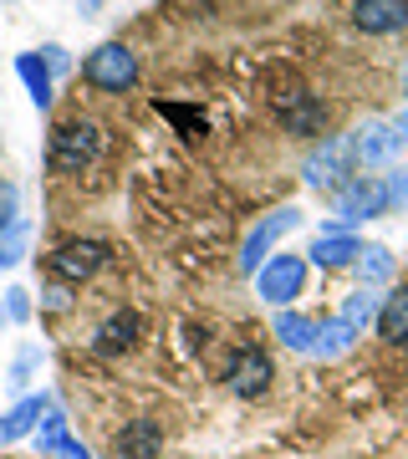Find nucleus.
<instances>
[{"label": "nucleus", "instance_id": "2eb2a0df", "mask_svg": "<svg viewBox=\"0 0 408 459\" xmlns=\"http://www.w3.org/2000/svg\"><path fill=\"white\" fill-rule=\"evenodd\" d=\"M307 255L322 265V271H337V265H352V261H358L362 246H358V235H352V230H343V235H317Z\"/></svg>", "mask_w": 408, "mask_h": 459}, {"label": "nucleus", "instance_id": "c756f323", "mask_svg": "<svg viewBox=\"0 0 408 459\" xmlns=\"http://www.w3.org/2000/svg\"><path fill=\"white\" fill-rule=\"evenodd\" d=\"M5 322H11V316H5V307H0V327H5Z\"/></svg>", "mask_w": 408, "mask_h": 459}, {"label": "nucleus", "instance_id": "a211bd4d", "mask_svg": "<svg viewBox=\"0 0 408 459\" xmlns=\"http://www.w3.org/2000/svg\"><path fill=\"white\" fill-rule=\"evenodd\" d=\"M16 72H21V82H26V92H31V102L47 113L51 108V66H47V56H41V51H21Z\"/></svg>", "mask_w": 408, "mask_h": 459}, {"label": "nucleus", "instance_id": "c85d7f7f", "mask_svg": "<svg viewBox=\"0 0 408 459\" xmlns=\"http://www.w3.org/2000/svg\"><path fill=\"white\" fill-rule=\"evenodd\" d=\"M393 133H398V148H408V108L393 117Z\"/></svg>", "mask_w": 408, "mask_h": 459}, {"label": "nucleus", "instance_id": "cd10ccee", "mask_svg": "<svg viewBox=\"0 0 408 459\" xmlns=\"http://www.w3.org/2000/svg\"><path fill=\"white\" fill-rule=\"evenodd\" d=\"M66 301H72V296H66V286H51V291H47V307H51V312H66Z\"/></svg>", "mask_w": 408, "mask_h": 459}, {"label": "nucleus", "instance_id": "aec40b11", "mask_svg": "<svg viewBox=\"0 0 408 459\" xmlns=\"http://www.w3.org/2000/svg\"><path fill=\"white\" fill-rule=\"evenodd\" d=\"M276 337H281V347H291V352H307V358H311L317 322H311V316H296V312H281L276 316Z\"/></svg>", "mask_w": 408, "mask_h": 459}, {"label": "nucleus", "instance_id": "6ab92c4d", "mask_svg": "<svg viewBox=\"0 0 408 459\" xmlns=\"http://www.w3.org/2000/svg\"><path fill=\"white\" fill-rule=\"evenodd\" d=\"M358 342V332L347 327L343 316H326V322H317V342H311V358H343L347 347Z\"/></svg>", "mask_w": 408, "mask_h": 459}, {"label": "nucleus", "instance_id": "a878e982", "mask_svg": "<svg viewBox=\"0 0 408 459\" xmlns=\"http://www.w3.org/2000/svg\"><path fill=\"white\" fill-rule=\"evenodd\" d=\"M5 316H11V322H26V316H31V291L11 286V291H5Z\"/></svg>", "mask_w": 408, "mask_h": 459}, {"label": "nucleus", "instance_id": "39448f33", "mask_svg": "<svg viewBox=\"0 0 408 459\" xmlns=\"http://www.w3.org/2000/svg\"><path fill=\"white\" fill-rule=\"evenodd\" d=\"M352 138H326V143H317L307 153V164H301V179L311 184V189H343L347 179H352Z\"/></svg>", "mask_w": 408, "mask_h": 459}, {"label": "nucleus", "instance_id": "7ed1b4c3", "mask_svg": "<svg viewBox=\"0 0 408 459\" xmlns=\"http://www.w3.org/2000/svg\"><path fill=\"white\" fill-rule=\"evenodd\" d=\"M296 225H301V210H296V204H281V210H271L265 220H256L250 235H245V246H240V271L245 276H256V271L271 261V250H276Z\"/></svg>", "mask_w": 408, "mask_h": 459}, {"label": "nucleus", "instance_id": "7c9ffc66", "mask_svg": "<svg viewBox=\"0 0 408 459\" xmlns=\"http://www.w3.org/2000/svg\"><path fill=\"white\" fill-rule=\"evenodd\" d=\"M92 5H98V0H92Z\"/></svg>", "mask_w": 408, "mask_h": 459}, {"label": "nucleus", "instance_id": "423d86ee", "mask_svg": "<svg viewBox=\"0 0 408 459\" xmlns=\"http://www.w3.org/2000/svg\"><path fill=\"white\" fill-rule=\"evenodd\" d=\"M301 281H307V261H301V255H271V261L256 271V291H261V301H271V307H286V301L301 296Z\"/></svg>", "mask_w": 408, "mask_h": 459}, {"label": "nucleus", "instance_id": "4468645a", "mask_svg": "<svg viewBox=\"0 0 408 459\" xmlns=\"http://www.w3.org/2000/svg\"><path fill=\"white\" fill-rule=\"evenodd\" d=\"M41 413H51V398H47V394L21 398L16 409L0 413V449H5V444H16V439H26V434L41 424Z\"/></svg>", "mask_w": 408, "mask_h": 459}, {"label": "nucleus", "instance_id": "ddd939ff", "mask_svg": "<svg viewBox=\"0 0 408 459\" xmlns=\"http://www.w3.org/2000/svg\"><path fill=\"white\" fill-rule=\"evenodd\" d=\"M159 449H163L159 419H133V424L117 434V444H113L117 459H159Z\"/></svg>", "mask_w": 408, "mask_h": 459}, {"label": "nucleus", "instance_id": "9b49d317", "mask_svg": "<svg viewBox=\"0 0 408 459\" xmlns=\"http://www.w3.org/2000/svg\"><path fill=\"white\" fill-rule=\"evenodd\" d=\"M230 388L240 398H256L271 388V358H265L261 347H245L240 358L230 362Z\"/></svg>", "mask_w": 408, "mask_h": 459}, {"label": "nucleus", "instance_id": "1a4fd4ad", "mask_svg": "<svg viewBox=\"0 0 408 459\" xmlns=\"http://www.w3.org/2000/svg\"><path fill=\"white\" fill-rule=\"evenodd\" d=\"M352 21L368 36H393L408 26V0H358L352 5Z\"/></svg>", "mask_w": 408, "mask_h": 459}, {"label": "nucleus", "instance_id": "4be33fe9", "mask_svg": "<svg viewBox=\"0 0 408 459\" xmlns=\"http://www.w3.org/2000/svg\"><path fill=\"white\" fill-rule=\"evenodd\" d=\"M352 265H358V276L368 281V286H383V281L393 276V265H398V261H393L388 246H362V255Z\"/></svg>", "mask_w": 408, "mask_h": 459}, {"label": "nucleus", "instance_id": "f257e3e1", "mask_svg": "<svg viewBox=\"0 0 408 459\" xmlns=\"http://www.w3.org/2000/svg\"><path fill=\"white\" fill-rule=\"evenodd\" d=\"M393 204V189L388 179H378V174H352V179L332 195V210H337V220H332V230H322V235H343L347 225H358V220H373V214H383Z\"/></svg>", "mask_w": 408, "mask_h": 459}, {"label": "nucleus", "instance_id": "0eeeda50", "mask_svg": "<svg viewBox=\"0 0 408 459\" xmlns=\"http://www.w3.org/2000/svg\"><path fill=\"white\" fill-rule=\"evenodd\" d=\"M102 265H108V246L102 240H66V246L51 250V276H62V281H87V276H98Z\"/></svg>", "mask_w": 408, "mask_h": 459}, {"label": "nucleus", "instance_id": "6e6552de", "mask_svg": "<svg viewBox=\"0 0 408 459\" xmlns=\"http://www.w3.org/2000/svg\"><path fill=\"white\" fill-rule=\"evenodd\" d=\"M276 117L286 123V133H322L326 128V102L307 87H286L276 92Z\"/></svg>", "mask_w": 408, "mask_h": 459}, {"label": "nucleus", "instance_id": "bb28decb", "mask_svg": "<svg viewBox=\"0 0 408 459\" xmlns=\"http://www.w3.org/2000/svg\"><path fill=\"white\" fill-rule=\"evenodd\" d=\"M41 56H47L51 72H66V66H72V62H66V51H62V47H41Z\"/></svg>", "mask_w": 408, "mask_h": 459}, {"label": "nucleus", "instance_id": "393cba45", "mask_svg": "<svg viewBox=\"0 0 408 459\" xmlns=\"http://www.w3.org/2000/svg\"><path fill=\"white\" fill-rule=\"evenodd\" d=\"M21 220V189L11 179H0V230H11Z\"/></svg>", "mask_w": 408, "mask_h": 459}, {"label": "nucleus", "instance_id": "b1692460", "mask_svg": "<svg viewBox=\"0 0 408 459\" xmlns=\"http://www.w3.org/2000/svg\"><path fill=\"white\" fill-rule=\"evenodd\" d=\"M36 368H41V347L31 342V347H21V358H16V368H11V377H5V383H11V388H26Z\"/></svg>", "mask_w": 408, "mask_h": 459}, {"label": "nucleus", "instance_id": "f8f14e48", "mask_svg": "<svg viewBox=\"0 0 408 459\" xmlns=\"http://www.w3.org/2000/svg\"><path fill=\"white\" fill-rule=\"evenodd\" d=\"M36 449H41V459H87V449H82V444L72 439V429H66V413L56 409V403H51V413L41 419Z\"/></svg>", "mask_w": 408, "mask_h": 459}, {"label": "nucleus", "instance_id": "f03ea898", "mask_svg": "<svg viewBox=\"0 0 408 459\" xmlns=\"http://www.w3.org/2000/svg\"><path fill=\"white\" fill-rule=\"evenodd\" d=\"M102 148V133L92 117H66L62 128L51 133V148H47V164L56 169V174H82V169L98 159Z\"/></svg>", "mask_w": 408, "mask_h": 459}, {"label": "nucleus", "instance_id": "20e7f679", "mask_svg": "<svg viewBox=\"0 0 408 459\" xmlns=\"http://www.w3.org/2000/svg\"><path fill=\"white\" fill-rule=\"evenodd\" d=\"M82 82L98 87V92H128L138 82V56L123 41H108V47H98L82 62Z\"/></svg>", "mask_w": 408, "mask_h": 459}, {"label": "nucleus", "instance_id": "dca6fc26", "mask_svg": "<svg viewBox=\"0 0 408 459\" xmlns=\"http://www.w3.org/2000/svg\"><path fill=\"white\" fill-rule=\"evenodd\" d=\"M378 337L393 347H408V286L383 296V312H378Z\"/></svg>", "mask_w": 408, "mask_h": 459}, {"label": "nucleus", "instance_id": "9d476101", "mask_svg": "<svg viewBox=\"0 0 408 459\" xmlns=\"http://www.w3.org/2000/svg\"><path fill=\"white\" fill-rule=\"evenodd\" d=\"M393 153H398V133H393V123H362L358 133H352V159L368 169L388 164Z\"/></svg>", "mask_w": 408, "mask_h": 459}, {"label": "nucleus", "instance_id": "5701e85b", "mask_svg": "<svg viewBox=\"0 0 408 459\" xmlns=\"http://www.w3.org/2000/svg\"><path fill=\"white\" fill-rule=\"evenodd\" d=\"M26 246H31V225H26V220H16L11 230H0V271H11V265H21Z\"/></svg>", "mask_w": 408, "mask_h": 459}, {"label": "nucleus", "instance_id": "412c9836", "mask_svg": "<svg viewBox=\"0 0 408 459\" xmlns=\"http://www.w3.org/2000/svg\"><path fill=\"white\" fill-rule=\"evenodd\" d=\"M378 312H383V296H378L373 286H362V291H352V296H347L343 322H347L352 332H362V327H378Z\"/></svg>", "mask_w": 408, "mask_h": 459}, {"label": "nucleus", "instance_id": "f3484780", "mask_svg": "<svg viewBox=\"0 0 408 459\" xmlns=\"http://www.w3.org/2000/svg\"><path fill=\"white\" fill-rule=\"evenodd\" d=\"M138 327H143V322H138V312H113L98 327V342H92V347H98L102 358H113V352H123V347L138 342Z\"/></svg>", "mask_w": 408, "mask_h": 459}]
</instances>
